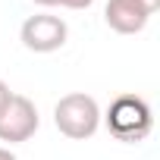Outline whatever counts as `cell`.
<instances>
[{
  "label": "cell",
  "mask_w": 160,
  "mask_h": 160,
  "mask_svg": "<svg viewBox=\"0 0 160 160\" xmlns=\"http://www.w3.org/2000/svg\"><path fill=\"white\" fill-rule=\"evenodd\" d=\"M53 126L60 129V135H66L72 141H85L101 129V107L85 91L63 94L53 107Z\"/></svg>",
  "instance_id": "cell-1"
},
{
  "label": "cell",
  "mask_w": 160,
  "mask_h": 160,
  "mask_svg": "<svg viewBox=\"0 0 160 160\" xmlns=\"http://www.w3.org/2000/svg\"><path fill=\"white\" fill-rule=\"evenodd\" d=\"M101 119H107L110 135L119 138V141H126V144L144 141V138L151 135V126H154L151 107H148V101L138 98V94H119V98L107 107V113H101Z\"/></svg>",
  "instance_id": "cell-2"
},
{
  "label": "cell",
  "mask_w": 160,
  "mask_h": 160,
  "mask_svg": "<svg viewBox=\"0 0 160 160\" xmlns=\"http://www.w3.org/2000/svg\"><path fill=\"white\" fill-rule=\"evenodd\" d=\"M19 38L28 50L35 53H53L66 44L69 38V25L60 19V16H50V13H35L22 22L19 28Z\"/></svg>",
  "instance_id": "cell-3"
},
{
  "label": "cell",
  "mask_w": 160,
  "mask_h": 160,
  "mask_svg": "<svg viewBox=\"0 0 160 160\" xmlns=\"http://www.w3.org/2000/svg\"><path fill=\"white\" fill-rule=\"evenodd\" d=\"M41 119H38V107L25 98V94H13L10 104L0 110V141L7 144H22L38 132Z\"/></svg>",
  "instance_id": "cell-4"
},
{
  "label": "cell",
  "mask_w": 160,
  "mask_h": 160,
  "mask_svg": "<svg viewBox=\"0 0 160 160\" xmlns=\"http://www.w3.org/2000/svg\"><path fill=\"white\" fill-rule=\"evenodd\" d=\"M148 19H151V10L141 0H107L104 7V22L116 35H138L144 32Z\"/></svg>",
  "instance_id": "cell-5"
},
{
  "label": "cell",
  "mask_w": 160,
  "mask_h": 160,
  "mask_svg": "<svg viewBox=\"0 0 160 160\" xmlns=\"http://www.w3.org/2000/svg\"><path fill=\"white\" fill-rule=\"evenodd\" d=\"M41 7H63V10H88L94 0H35Z\"/></svg>",
  "instance_id": "cell-6"
},
{
  "label": "cell",
  "mask_w": 160,
  "mask_h": 160,
  "mask_svg": "<svg viewBox=\"0 0 160 160\" xmlns=\"http://www.w3.org/2000/svg\"><path fill=\"white\" fill-rule=\"evenodd\" d=\"M10 98H13V91H10V85L3 82V78H0V110H3V107L10 104Z\"/></svg>",
  "instance_id": "cell-7"
},
{
  "label": "cell",
  "mask_w": 160,
  "mask_h": 160,
  "mask_svg": "<svg viewBox=\"0 0 160 160\" xmlns=\"http://www.w3.org/2000/svg\"><path fill=\"white\" fill-rule=\"evenodd\" d=\"M0 160H16V154L10 148H0Z\"/></svg>",
  "instance_id": "cell-8"
},
{
  "label": "cell",
  "mask_w": 160,
  "mask_h": 160,
  "mask_svg": "<svg viewBox=\"0 0 160 160\" xmlns=\"http://www.w3.org/2000/svg\"><path fill=\"white\" fill-rule=\"evenodd\" d=\"M141 3H144V7H148V10H151V13H154V10H157V7H160V0H141Z\"/></svg>",
  "instance_id": "cell-9"
}]
</instances>
